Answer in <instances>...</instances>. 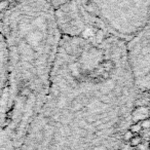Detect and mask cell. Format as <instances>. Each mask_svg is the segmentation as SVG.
I'll list each match as a JSON object with an SVG mask.
<instances>
[{
	"mask_svg": "<svg viewBox=\"0 0 150 150\" xmlns=\"http://www.w3.org/2000/svg\"><path fill=\"white\" fill-rule=\"evenodd\" d=\"M132 117L135 122H141L142 120L150 117L149 108L147 106H137L132 112Z\"/></svg>",
	"mask_w": 150,
	"mask_h": 150,
	"instance_id": "cell-1",
	"label": "cell"
},
{
	"mask_svg": "<svg viewBox=\"0 0 150 150\" xmlns=\"http://www.w3.org/2000/svg\"><path fill=\"white\" fill-rule=\"evenodd\" d=\"M143 142V140H142V137H140L139 135H135L133 138L131 139V141H129V144H131L132 147H138V146L140 145V144Z\"/></svg>",
	"mask_w": 150,
	"mask_h": 150,
	"instance_id": "cell-2",
	"label": "cell"
},
{
	"mask_svg": "<svg viewBox=\"0 0 150 150\" xmlns=\"http://www.w3.org/2000/svg\"><path fill=\"white\" fill-rule=\"evenodd\" d=\"M142 129H143V127H142V125L140 122H134L133 125H131V127H129V131L133 132L134 135H138V134H140Z\"/></svg>",
	"mask_w": 150,
	"mask_h": 150,
	"instance_id": "cell-3",
	"label": "cell"
},
{
	"mask_svg": "<svg viewBox=\"0 0 150 150\" xmlns=\"http://www.w3.org/2000/svg\"><path fill=\"white\" fill-rule=\"evenodd\" d=\"M134 136H135V135H134L133 132L129 131H129L125 132V135H123V140H125V141H127V142H129V141H131V139L134 137Z\"/></svg>",
	"mask_w": 150,
	"mask_h": 150,
	"instance_id": "cell-4",
	"label": "cell"
},
{
	"mask_svg": "<svg viewBox=\"0 0 150 150\" xmlns=\"http://www.w3.org/2000/svg\"><path fill=\"white\" fill-rule=\"evenodd\" d=\"M140 123H141V125H142V127H143V129H150V117H148V118L142 120Z\"/></svg>",
	"mask_w": 150,
	"mask_h": 150,
	"instance_id": "cell-5",
	"label": "cell"
},
{
	"mask_svg": "<svg viewBox=\"0 0 150 150\" xmlns=\"http://www.w3.org/2000/svg\"><path fill=\"white\" fill-rule=\"evenodd\" d=\"M138 148H139L140 150H147L148 149V145H145V144H144V142H142V143L138 146Z\"/></svg>",
	"mask_w": 150,
	"mask_h": 150,
	"instance_id": "cell-6",
	"label": "cell"
},
{
	"mask_svg": "<svg viewBox=\"0 0 150 150\" xmlns=\"http://www.w3.org/2000/svg\"><path fill=\"white\" fill-rule=\"evenodd\" d=\"M102 37H103V33H102V32L99 31L98 33H97V39L100 40V39H102Z\"/></svg>",
	"mask_w": 150,
	"mask_h": 150,
	"instance_id": "cell-7",
	"label": "cell"
},
{
	"mask_svg": "<svg viewBox=\"0 0 150 150\" xmlns=\"http://www.w3.org/2000/svg\"><path fill=\"white\" fill-rule=\"evenodd\" d=\"M149 99H150V92H149Z\"/></svg>",
	"mask_w": 150,
	"mask_h": 150,
	"instance_id": "cell-8",
	"label": "cell"
},
{
	"mask_svg": "<svg viewBox=\"0 0 150 150\" xmlns=\"http://www.w3.org/2000/svg\"><path fill=\"white\" fill-rule=\"evenodd\" d=\"M118 150H119V149H118Z\"/></svg>",
	"mask_w": 150,
	"mask_h": 150,
	"instance_id": "cell-9",
	"label": "cell"
}]
</instances>
